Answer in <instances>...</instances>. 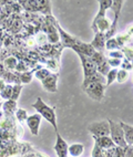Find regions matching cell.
<instances>
[{
	"label": "cell",
	"instance_id": "6da1fadb",
	"mask_svg": "<svg viewBox=\"0 0 133 157\" xmlns=\"http://www.w3.org/2000/svg\"><path fill=\"white\" fill-rule=\"evenodd\" d=\"M32 107L37 111L38 114H39L41 117L45 118V121H48L49 123L51 124V126L53 127L56 134H57V133H59V132H58L57 115H56V111H54L53 107L49 106L48 104L45 103L41 98H37V101L32 104Z\"/></svg>",
	"mask_w": 133,
	"mask_h": 157
},
{
	"label": "cell",
	"instance_id": "7a4b0ae2",
	"mask_svg": "<svg viewBox=\"0 0 133 157\" xmlns=\"http://www.w3.org/2000/svg\"><path fill=\"white\" fill-rule=\"evenodd\" d=\"M109 123V128H110V138L112 140L113 144L116 147H121V148H125L127 147V143L124 140V136H123V132H122V128L120 126L119 123H115L112 120H107Z\"/></svg>",
	"mask_w": 133,
	"mask_h": 157
},
{
	"label": "cell",
	"instance_id": "3957f363",
	"mask_svg": "<svg viewBox=\"0 0 133 157\" xmlns=\"http://www.w3.org/2000/svg\"><path fill=\"white\" fill-rule=\"evenodd\" d=\"M123 0H112V5H111L110 9L112 10L114 14V19L113 22L111 23V27L109 29V31L105 33V39L108 40L110 38H113V36L116 33V30H118V21H119V16L120 12H121L122 6H123Z\"/></svg>",
	"mask_w": 133,
	"mask_h": 157
},
{
	"label": "cell",
	"instance_id": "277c9868",
	"mask_svg": "<svg viewBox=\"0 0 133 157\" xmlns=\"http://www.w3.org/2000/svg\"><path fill=\"white\" fill-rule=\"evenodd\" d=\"M105 85L102 84V83H99V82H94V83H91L88 86L83 89L88 96L92 100L96 102H101L104 98V91H105Z\"/></svg>",
	"mask_w": 133,
	"mask_h": 157
},
{
	"label": "cell",
	"instance_id": "5b68a950",
	"mask_svg": "<svg viewBox=\"0 0 133 157\" xmlns=\"http://www.w3.org/2000/svg\"><path fill=\"white\" fill-rule=\"evenodd\" d=\"M88 131L93 137H104V136H109V134H110L108 121L91 123L88 126Z\"/></svg>",
	"mask_w": 133,
	"mask_h": 157
},
{
	"label": "cell",
	"instance_id": "8992f818",
	"mask_svg": "<svg viewBox=\"0 0 133 157\" xmlns=\"http://www.w3.org/2000/svg\"><path fill=\"white\" fill-rule=\"evenodd\" d=\"M79 56L80 61H81V64H82V69H83V75L84 78H89V76L93 75L94 73L96 72V67L93 62L91 61V59L89 56H83L81 53H76Z\"/></svg>",
	"mask_w": 133,
	"mask_h": 157
},
{
	"label": "cell",
	"instance_id": "52a82bcc",
	"mask_svg": "<svg viewBox=\"0 0 133 157\" xmlns=\"http://www.w3.org/2000/svg\"><path fill=\"white\" fill-rule=\"evenodd\" d=\"M41 121H42V117H41L38 113L32 114V115H29L28 118H27V121H25V123H27V125H28L31 134L34 135V136H37V135L39 134Z\"/></svg>",
	"mask_w": 133,
	"mask_h": 157
},
{
	"label": "cell",
	"instance_id": "ba28073f",
	"mask_svg": "<svg viewBox=\"0 0 133 157\" xmlns=\"http://www.w3.org/2000/svg\"><path fill=\"white\" fill-rule=\"evenodd\" d=\"M56 144H54V151L58 157H68V143L63 140V137L59 133L56 134Z\"/></svg>",
	"mask_w": 133,
	"mask_h": 157
},
{
	"label": "cell",
	"instance_id": "9c48e42d",
	"mask_svg": "<svg viewBox=\"0 0 133 157\" xmlns=\"http://www.w3.org/2000/svg\"><path fill=\"white\" fill-rule=\"evenodd\" d=\"M58 78H59V74H57V73H50V75L47 76L45 80L41 81L43 89L51 93L58 92V87H57Z\"/></svg>",
	"mask_w": 133,
	"mask_h": 157
},
{
	"label": "cell",
	"instance_id": "30bf717a",
	"mask_svg": "<svg viewBox=\"0 0 133 157\" xmlns=\"http://www.w3.org/2000/svg\"><path fill=\"white\" fill-rule=\"evenodd\" d=\"M120 126L123 132V136H124V140L127 146L133 145V126L131 124H127L124 122H120Z\"/></svg>",
	"mask_w": 133,
	"mask_h": 157
},
{
	"label": "cell",
	"instance_id": "8fae6325",
	"mask_svg": "<svg viewBox=\"0 0 133 157\" xmlns=\"http://www.w3.org/2000/svg\"><path fill=\"white\" fill-rule=\"evenodd\" d=\"M105 41H107V39H105V33L98 32V33H96L93 41H92L90 44L92 45V48H93L96 52H102V53H103Z\"/></svg>",
	"mask_w": 133,
	"mask_h": 157
},
{
	"label": "cell",
	"instance_id": "7c38bea8",
	"mask_svg": "<svg viewBox=\"0 0 133 157\" xmlns=\"http://www.w3.org/2000/svg\"><path fill=\"white\" fill-rule=\"evenodd\" d=\"M111 5H112V0H100L99 1V11H98V13H96V18L93 19L92 25L96 23L99 19L105 17V12H107V10L110 9Z\"/></svg>",
	"mask_w": 133,
	"mask_h": 157
},
{
	"label": "cell",
	"instance_id": "4fadbf2b",
	"mask_svg": "<svg viewBox=\"0 0 133 157\" xmlns=\"http://www.w3.org/2000/svg\"><path fill=\"white\" fill-rule=\"evenodd\" d=\"M94 138V143L99 146L100 148H102L103 151H107V149H111L115 147V145L113 144L112 140L110 138V136H104V137H93Z\"/></svg>",
	"mask_w": 133,
	"mask_h": 157
},
{
	"label": "cell",
	"instance_id": "5bb4252c",
	"mask_svg": "<svg viewBox=\"0 0 133 157\" xmlns=\"http://www.w3.org/2000/svg\"><path fill=\"white\" fill-rule=\"evenodd\" d=\"M84 151V146L83 144L74 143L72 145H69L68 147V155L70 157H80Z\"/></svg>",
	"mask_w": 133,
	"mask_h": 157
},
{
	"label": "cell",
	"instance_id": "9a60e30c",
	"mask_svg": "<svg viewBox=\"0 0 133 157\" xmlns=\"http://www.w3.org/2000/svg\"><path fill=\"white\" fill-rule=\"evenodd\" d=\"M1 107L3 109V112L6 115H12L17 109V102L12 100H7L2 103Z\"/></svg>",
	"mask_w": 133,
	"mask_h": 157
},
{
	"label": "cell",
	"instance_id": "2e32d148",
	"mask_svg": "<svg viewBox=\"0 0 133 157\" xmlns=\"http://www.w3.org/2000/svg\"><path fill=\"white\" fill-rule=\"evenodd\" d=\"M36 70H38V69H34V70H32V71H25V72L21 73L19 76L20 83H25V84L30 83L32 78H33V76H32L33 75V72H36Z\"/></svg>",
	"mask_w": 133,
	"mask_h": 157
},
{
	"label": "cell",
	"instance_id": "e0dca14e",
	"mask_svg": "<svg viewBox=\"0 0 133 157\" xmlns=\"http://www.w3.org/2000/svg\"><path fill=\"white\" fill-rule=\"evenodd\" d=\"M12 89H14V85L7 84L6 86H5V89L0 92V98H2V100H5V101L10 100V98H11V95H12Z\"/></svg>",
	"mask_w": 133,
	"mask_h": 157
},
{
	"label": "cell",
	"instance_id": "ac0fdd59",
	"mask_svg": "<svg viewBox=\"0 0 133 157\" xmlns=\"http://www.w3.org/2000/svg\"><path fill=\"white\" fill-rule=\"evenodd\" d=\"M14 115H16V118H17V121L19 122V123H25L29 116L28 112L23 109H17L16 112H14Z\"/></svg>",
	"mask_w": 133,
	"mask_h": 157
},
{
	"label": "cell",
	"instance_id": "d6986e66",
	"mask_svg": "<svg viewBox=\"0 0 133 157\" xmlns=\"http://www.w3.org/2000/svg\"><path fill=\"white\" fill-rule=\"evenodd\" d=\"M110 70H111V67H109L108 62H107V59L102 62V63H100L99 65H96V72L100 73V74H101V75H103L104 78H105V75L108 74V72Z\"/></svg>",
	"mask_w": 133,
	"mask_h": 157
},
{
	"label": "cell",
	"instance_id": "ffe728a7",
	"mask_svg": "<svg viewBox=\"0 0 133 157\" xmlns=\"http://www.w3.org/2000/svg\"><path fill=\"white\" fill-rule=\"evenodd\" d=\"M104 48L111 52V51H115V50H118V49H120V47H119V44H118V42H116L115 38L113 36V38H110V39H108L105 41Z\"/></svg>",
	"mask_w": 133,
	"mask_h": 157
},
{
	"label": "cell",
	"instance_id": "44dd1931",
	"mask_svg": "<svg viewBox=\"0 0 133 157\" xmlns=\"http://www.w3.org/2000/svg\"><path fill=\"white\" fill-rule=\"evenodd\" d=\"M116 72H118V69H111L108 72V74L105 75V86H109L115 81L116 78Z\"/></svg>",
	"mask_w": 133,
	"mask_h": 157
},
{
	"label": "cell",
	"instance_id": "7402d4cb",
	"mask_svg": "<svg viewBox=\"0 0 133 157\" xmlns=\"http://www.w3.org/2000/svg\"><path fill=\"white\" fill-rule=\"evenodd\" d=\"M129 76H130V74H129L127 71L120 69V70H118V72H116L115 81H118L119 83H124V82H127V80H129Z\"/></svg>",
	"mask_w": 133,
	"mask_h": 157
},
{
	"label": "cell",
	"instance_id": "603a6c76",
	"mask_svg": "<svg viewBox=\"0 0 133 157\" xmlns=\"http://www.w3.org/2000/svg\"><path fill=\"white\" fill-rule=\"evenodd\" d=\"M90 59H91V61L93 62L94 64H96V65H99L100 63H102V62L104 61L107 58L104 56V54L102 53V52H94V54L92 56H90Z\"/></svg>",
	"mask_w": 133,
	"mask_h": 157
},
{
	"label": "cell",
	"instance_id": "cb8c5ba5",
	"mask_svg": "<svg viewBox=\"0 0 133 157\" xmlns=\"http://www.w3.org/2000/svg\"><path fill=\"white\" fill-rule=\"evenodd\" d=\"M50 71H49V69H42V67H40V69H38V70H36V74H34V76L38 78V80H40V81H42V80H45L47 76L50 75Z\"/></svg>",
	"mask_w": 133,
	"mask_h": 157
},
{
	"label": "cell",
	"instance_id": "d4e9b609",
	"mask_svg": "<svg viewBox=\"0 0 133 157\" xmlns=\"http://www.w3.org/2000/svg\"><path fill=\"white\" fill-rule=\"evenodd\" d=\"M22 89H23V85L14 84V89H12V95H11V98H10V100L17 102L18 98H19V96H20V93H21V91H22Z\"/></svg>",
	"mask_w": 133,
	"mask_h": 157
},
{
	"label": "cell",
	"instance_id": "484cf974",
	"mask_svg": "<svg viewBox=\"0 0 133 157\" xmlns=\"http://www.w3.org/2000/svg\"><path fill=\"white\" fill-rule=\"evenodd\" d=\"M17 59L16 58H12V56H10V58H8V59H6L5 61H3V65L7 67V69H9V70H14V69H16V67H17Z\"/></svg>",
	"mask_w": 133,
	"mask_h": 157
},
{
	"label": "cell",
	"instance_id": "4316f807",
	"mask_svg": "<svg viewBox=\"0 0 133 157\" xmlns=\"http://www.w3.org/2000/svg\"><path fill=\"white\" fill-rule=\"evenodd\" d=\"M131 36L132 34L131 33H127V34H124V36H118L115 38L116 42H118V44H119V47H123V45L125 44L127 42H129V40H131Z\"/></svg>",
	"mask_w": 133,
	"mask_h": 157
},
{
	"label": "cell",
	"instance_id": "83f0119b",
	"mask_svg": "<svg viewBox=\"0 0 133 157\" xmlns=\"http://www.w3.org/2000/svg\"><path fill=\"white\" fill-rule=\"evenodd\" d=\"M122 54L124 56V59L127 60V61L132 62V56H133V52H132V48H129V47H123L121 50Z\"/></svg>",
	"mask_w": 133,
	"mask_h": 157
},
{
	"label": "cell",
	"instance_id": "f1b7e54d",
	"mask_svg": "<svg viewBox=\"0 0 133 157\" xmlns=\"http://www.w3.org/2000/svg\"><path fill=\"white\" fill-rule=\"evenodd\" d=\"M111 156L112 157H124V148L121 147H113L111 148Z\"/></svg>",
	"mask_w": 133,
	"mask_h": 157
},
{
	"label": "cell",
	"instance_id": "f546056e",
	"mask_svg": "<svg viewBox=\"0 0 133 157\" xmlns=\"http://www.w3.org/2000/svg\"><path fill=\"white\" fill-rule=\"evenodd\" d=\"M91 156L92 157H102L103 156V149L100 148L99 146L94 143L93 149H92V153H91Z\"/></svg>",
	"mask_w": 133,
	"mask_h": 157
},
{
	"label": "cell",
	"instance_id": "4dcf8cb0",
	"mask_svg": "<svg viewBox=\"0 0 133 157\" xmlns=\"http://www.w3.org/2000/svg\"><path fill=\"white\" fill-rule=\"evenodd\" d=\"M120 67H121L122 70L127 71V72H131V71H132V62L123 59V61H121V64H120Z\"/></svg>",
	"mask_w": 133,
	"mask_h": 157
},
{
	"label": "cell",
	"instance_id": "1f68e13d",
	"mask_svg": "<svg viewBox=\"0 0 133 157\" xmlns=\"http://www.w3.org/2000/svg\"><path fill=\"white\" fill-rule=\"evenodd\" d=\"M107 62L110 67H113V69H116L118 67H120L121 64V60L118 59H112V58H107Z\"/></svg>",
	"mask_w": 133,
	"mask_h": 157
},
{
	"label": "cell",
	"instance_id": "d6a6232c",
	"mask_svg": "<svg viewBox=\"0 0 133 157\" xmlns=\"http://www.w3.org/2000/svg\"><path fill=\"white\" fill-rule=\"evenodd\" d=\"M109 56L112 58V59H118V60H121L124 59V56L122 54L121 50H115V51H111L110 53H109Z\"/></svg>",
	"mask_w": 133,
	"mask_h": 157
},
{
	"label": "cell",
	"instance_id": "836d02e7",
	"mask_svg": "<svg viewBox=\"0 0 133 157\" xmlns=\"http://www.w3.org/2000/svg\"><path fill=\"white\" fill-rule=\"evenodd\" d=\"M124 157H133L132 146H127L124 148Z\"/></svg>",
	"mask_w": 133,
	"mask_h": 157
},
{
	"label": "cell",
	"instance_id": "e575fe53",
	"mask_svg": "<svg viewBox=\"0 0 133 157\" xmlns=\"http://www.w3.org/2000/svg\"><path fill=\"white\" fill-rule=\"evenodd\" d=\"M58 39H59V36H58V33L56 31H53V32H51L49 34V40H50L51 42H57Z\"/></svg>",
	"mask_w": 133,
	"mask_h": 157
},
{
	"label": "cell",
	"instance_id": "d590c367",
	"mask_svg": "<svg viewBox=\"0 0 133 157\" xmlns=\"http://www.w3.org/2000/svg\"><path fill=\"white\" fill-rule=\"evenodd\" d=\"M16 69H17L18 71H23V72H25L28 67H27V65H25V63L20 62V63H17V67H16Z\"/></svg>",
	"mask_w": 133,
	"mask_h": 157
},
{
	"label": "cell",
	"instance_id": "8d00e7d4",
	"mask_svg": "<svg viewBox=\"0 0 133 157\" xmlns=\"http://www.w3.org/2000/svg\"><path fill=\"white\" fill-rule=\"evenodd\" d=\"M6 85H7V83L5 82V80H3L2 78H0V92L5 89V86H6Z\"/></svg>",
	"mask_w": 133,
	"mask_h": 157
},
{
	"label": "cell",
	"instance_id": "74e56055",
	"mask_svg": "<svg viewBox=\"0 0 133 157\" xmlns=\"http://www.w3.org/2000/svg\"><path fill=\"white\" fill-rule=\"evenodd\" d=\"M3 73H5V70H3V67L0 64V75H2Z\"/></svg>",
	"mask_w": 133,
	"mask_h": 157
},
{
	"label": "cell",
	"instance_id": "f35d334b",
	"mask_svg": "<svg viewBox=\"0 0 133 157\" xmlns=\"http://www.w3.org/2000/svg\"><path fill=\"white\" fill-rule=\"evenodd\" d=\"M1 106H2V103H1V102H0V109H1ZM0 112H1V111H0Z\"/></svg>",
	"mask_w": 133,
	"mask_h": 157
},
{
	"label": "cell",
	"instance_id": "ab89813d",
	"mask_svg": "<svg viewBox=\"0 0 133 157\" xmlns=\"http://www.w3.org/2000/svg\"><path fill=\"white\" fill-rule=\"evenodd\" d=\"M0 100H1V98H0Z\"/></svg>",
	"mask_w": 133,
	"mask_h": 157
}]
</instances>
